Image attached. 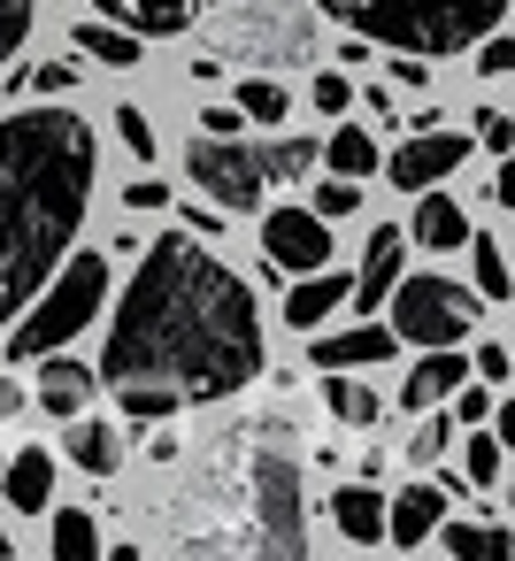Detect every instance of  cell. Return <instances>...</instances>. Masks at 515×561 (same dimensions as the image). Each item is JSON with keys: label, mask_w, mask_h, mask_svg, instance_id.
Listing matches in <instances>:
<instances>
[{"label": "cell", "mask_w": 515, "mask_h": 561, "mask_svg": "<svg viewBox=\"0 0 515 561\" xmlns=\"http://www.w3.org/2000/svg\"><path fill=\"white\" fill-rule=\"evenodd\" d=\"M262 316L239 270H224L193 231L147 247L124 308L108 316L101 385H162L178 400H231L262 377Z\"/></svg>", "instance_id": "6da1fadb"}, {"label": "cell", "mask_w": 515, "mask_h": 561, "mask_svg": "<svg viewBox=\"0 0 515 561\" xmlns=\"http://www.w3.org/2000/svg\"><path fill=\"white\" fill-rule=\"evenodd\" d=\"M101 178V139L78 108H16L0 116V331L24 316V300L70 254L85 201Z\"/></svg>", "instance_id": "7a4b0ae2"}, {"label": "cell", "mask_w": 515, "mask_h": 561, "mask_svg": "<svg viewBox=\"0 0 515 561\" xmlns=\"http://www.w3.org/2000/svg\"><path fill=\"white\" fill-rule=\"evenodd\" d=\"M354 39L400 47V55H461L492 24H507V0H316Z\"/></svg>", "instance_id": "3957f363"}, {"label": "cell", "mask_w": 515, "mask_h": 561, "mask_svg": "<svg viewBox=\"0 0 515 561\" xmlns=\"http://www.w3.org/2000/svg\"><path fill=\"white\" fill-rule=\"evenodd\" d=\"M316 162H323L316 139H277V147H262V139H247V131H201V139L185 147V178H193L224 216L262 208L270 185H300Z\"/></svg>", "instance_id": "277c9868"}, {"label": "cell", "mask_w": 515, "mask_h": 561, "mask_svg": "<svg viewBox=\"0 0 515 561\" xmlns=\"http://www.w3.org/2000/svg\"><path fill=\"white\" fill-rule=\"evenodd\" d=\"M108 308V254H62L55 277L24 300V316L9 323V362H39L55 346H70L93 316Z\"/></svg>", "instance_id": "5b68a950"}, {"label": "cell", "mask_w": 515, "mask_h": 561, "mask_svg": "<svg viewBox=\"0 0 515 561\" xmlns=\"http://www.w3.org/2000/svg\"><path fill=\"white\" fill-rule=\"evenodd\" d=\"M385 308H392V339H408V346H461L484 300H477V285H454V277H392Z\"/></svg>", "instance_id": "8992f818"}, {"label": "cell", "mask_w": 515, "mask_h": 561, "mask_svg": "<svg viewBox=\"0 0 515 561\" xmlns=\"http://www.w3.org/2000/svg\"><path fill=\"white\" fill-rule=\"evenodd\" d=\"M262 262H270L277 277L323 270V262H331V224H323L316 208H270V224H262Z\"/></svg>", "instance_id": "52a82bcc"}, {"label": "cell", "mask_w": 515, "mask_h": 561, "mask_svg": "<svg viewBox=\"0 0 515 561\" xmlns=\"http://www.w3.org/2000/svg\"><path fill=\"white\" fill-rule=\"evenodd\" d=\"M461 162H469V131H415V139L392 154V185H400V193H423V185L454 178Z\"/></svg>", "instance_id": "ba28073f"}, {"label": "cell", "mask_w": 515, "mask_h": 561, "mask_svg": "<svg viewBox=\"0 0 515 561\" xmlns=\"http://www.w3.org/2000/svg\"><path fill=\"white\" fill-rule=\"evenodd\" d=\"M400 262H408V239H400L392 224H377V231H369V247H362V270H354V285H346L354 316H385V293H392Z\"/></svg>", "instance_id": "9c48e42d"}, {"label": "cell", "mask_w": 515, "mask_h": 561, "mask_svg": "<svg viewBox=\"0 0 515 561\" xmlns=\"http://www.w3.org/2000/svg\"><path fill=\"white\" fill-rule=\"evenodd\" d=\"M93 392H101V369H85L78 354H39V408L47 415H78V408H93Z\"/></svg>", "instance_id": "30bf717a"}, {"label": "cell", "mask_w": 515, "mask_h": 561, "mask_svg": "<svg viewBox=\"0 0 515 561\" xmlns=\"http://www.w3.org/2000/svg\"><path fill=\"white\" fill-rule=\"evenodd\" d=\"M93 9H101L108 24L139 32V39H178V32H193L201 0H93Z\"/></svg>", "instance_id": "8fae6325"}, {"label": "cell", "mask_w": 515, "mask_h": 561, "mask_svg": "<svg viewBox=\"0 0 515 561\" xmlns=\"http://www.w3.org/2000/svg\"><path fill=\"white\" fill-rule=\"evenodd\" d=\"M0 492H9V507H16V515L55 507V454H47V446L9 454V461H0Z\"/></svg>", "instance_id": "7c38bea8"}, {"label": "cell", "mask_w": 515, "mask_h": 561, "mask_svg": "<svg viewBox=\"0 0 515 561\" xmlns=\"http://www.w3.org/2000/svg\"><path fill=\"white\" fill-rule=\"evenodd\" d=\"M346 285H354V277H339L331 262H323V270H308V277L285 293V323H293V331H323V323L346 308Z\"/></svg>", "instance_id": "4fadbf2b"}, {"label": "cell", "mask_w": 515, "mask_h": 561, "mask_svg": "<svg viewBox=\"0 0 515 561\" xmlns=\"http://www.w3.org/2000/svg\"><path fill=\"white\" fill-rule=\"evenodd\" d=\"M392 323H354V331H331V339H316L308 354H316V369H369V362H392Z\"/></svg>", "instance_id": "5bb4252c"}, {"label": "cell", "mask_w": 515, "mask_h": 561, "mask_svg": "<svg viewBox=\"0 0 515 561\" xmlns=\"http://www.w3.org/2000/svg\"><path fill=\"white\" fill-rule=\"evenodd\" d=\"M469 377V354L461 346H423V362L408 369V385H400V408H446V392Z\"/></svg>", "instance_id": "9a60e30c"}, {"label": "cell", "mask_w": 515, "mask_h": 561, "mask_svg": "<svg viewBox=\"0 0 515 561\" xmlns=\"http://www.w3.org/2000/svg\"><path fill=\"white\" fill-rule=\"evenodd\" d=\"M438 515H446V484H408V492H392V507H385V538H392V546H423V538L438 530Z\"/></svg>", "instance_id": "2e32d148"}, {"label": "cell", "mask_w": 515, "mask_h": 561, "mask_svg": "<svg viewBox=\"0 0 515 561\" xmlns=\"http://www.w3.org/2000/svg\"><path fill=\"white\" fill-rule=\"evenodd\" d=\"M70 431H62V446H70V461L85 469V477H116V461H124V438H116V423H101V415H62Z\"/></svg>", "instance_id": "e0dca14e"}, {"label": "cell", "mask_w": 515, "mask_h": 561, "mask_svg": "<svg viewBox=\"0 0 515 561\" xmlns=\"http://www.w3.org/2000/svg\"><path fill=\"white\" fill-rule=\"evenodd\" d=\"M331 523H339V538L377 546V538H385V492H377V484H339V492H331Z\"/></svg>", "instance_id": "ac0fdd59"}, {"label": "cell", "mask_w": 515, "mask_h": 561, "mask_svg": "<svg viewBox=\"0 0 515 561\" xmlns=\"http://www.w3.org/2000/svg\"><path fill=\"white\" fill-rule=\"evenodd\" d=\"M70 47H78L85 62H101V70H131V62L147 55V39H139V32H124V24H108V16H101V24H78V32H70Z\"/></svg>", "instance_id": "d6986e66"}, {"label": "cell", "mask_w": 515, "mask_h": 561, "mask_svg": "<svg viewBox=\"0 0 515 561\" xmlns=\"http://www.w3.org/2000/svg\"><path fill=\"white\" fill-rule=\"evenodd\" d=\"M415 239H423L431 254H454V247L469 239V208H461L454 193H423V208H415Z\"/></svg>", "instance_id": "ffe728a7"}, {"label": "cell", "mask_w": 515, "mask_h": 561, "mask_svg": "<svg viewBox=\"0 0 515 561\" xmlns=\"http://www.w3.org/2000/svg\"><path fill=\"white\" fill-rule=\"evenodd\" d=\"M461 247H469V262H477V300H492V308H500V300L515 293V277H507V247H500L492 231H469Z\"/></svg>", "instance_id": "44dd1931"}, {"label": "cell", "mask_w": 515, "mask_h": 561, "mask_svg": "<svg viewBox=\"0 0 515 561\" xmlns=\"http://www.w3.org/2000/svg\"><path fill=\"white\" fill-rule=\"evenodd\" d=\"M438 523H446V515H438ZM438 546L461 553V561H507V530H500V523H446Z\"/></svg>", "instance_id": "7402d4cb"}, {"label": "cell", "mask_w": 515, "mask_h": 561, "mask_svg": "<svg viewBox=\"0 0 515 561\" xmlns=\"http://www.w3.org/2000/svg\"><path fill=\"white\" fill-rule=\"evenodd\" d=\"M323 408L339 423H377V392L362 377H346V369H323Z\"/></svg>", "instance_id": "603a6c76"}, {"label": "cell", "mask_w": 515, "mask_h": 561, "mask_svg": "<svg viewBox=\"0 0 515 561\" xmlns=\"http://www.w3.org/2000/svg\"><path fill=\"white\" fill-rule=\"evenodd\" d=\"M55 561H101V523L85 507H55Z\"/></svg>", "instance_id": "cb8c5ba5"}, {"label": "cell", "mask_w": 515, "mask_h": 561, "mask_svg": "<svg viewBox=\"0 0 515 561\" xmlns=\"http://www.w3.org/2000/svg\"><path fill=\"white\" fill-rule=\"evenodd\" d=\"M239 116H247V124H285V116H293V93H285L277 78H247V85H239Z\"/></svg>", "instance_id": "d4e9b609"}, {"label": "cell", "mask_w": 515, "mask_h": 561, "mask_svg": "<svg viewBox=\"0 0 515 561\" xmlns=\"http://www.w3.org/2000/svg\"><path fill=\"white\" fill-rule=\"evenodd\" d=\"M316 154H323L339 178H369V170H377V139H369V131H331V147H316Z\"/></svg>", "instance_id": "484cf974"}, {"label": "cell", "mask_w": 515, "mask_h": 561, "mask_svg": "<svg viewBox=\"0 0 515 561\" xmlns=\"http://www.w3.org/2000/svg\"><path fill=\"white\" fill-rule=\"evenodd\" d=\"M116 408H124V423H162V415H178L185 400L162 392V385H116Z\"/></svg>", "instance_id": "4316f807"}, {"label": "cell", "mask_w": 515, "mask_h": 561, "mask_svg": "<svg viewBox=\"0 0 515 561\" xmlns=\"http://www.w3.org/2000/svg\"><path fill=\"white\" fill-rule=\"evenodd\" d=\"M500 469H507V446H500V431H492V423H477V431H469V484H477V492H492V484H500Z\"/></svg>", "instance_id": "83f0119b"}, {"label": "cell", "mask_w": 515, "mask_h": 561, "mask_svg": "<svg viewBox=\"0 0 515 561\" xmlns=\"http://www.w3.org/2000/svg\"><path fill=\"white\" fill-rule=\"evenodd\" d=\"M24 85H32L39 101H62V93L78 85V62H39V70H16V78H9V93L24 101Z\"/></svg>", "instance_id": "f1b7e54d"}, {"label": "cell", "mask_w": 515, "mask_h": 561, "mask_svg": "<svg viewBox=\"0 0 515 561\" xmlns=\"http://www.w3.org/2000/svg\"><path fill=\"white\" fill-rule=\"evenodd\" d=\"M415 415H423V431L408 438V461L431 469V461H446V446H454V415H431V408H415Z\"/></svg>", "instance_id": "f546056e"}, {"label": "cell", "mask_w": 515, "mask_h": 561, "mask_svg": "<svg viewBox=\"0 0 515 561\" xmlns=\"http://www.w3.org/2000/svg\"><path fill=\"white\" fill-rule=\"evenodd\" d=\"M354 208H362V178H339V170H331V178L316 185V216L339 224V216H354Z\"/></svg>", "instance_id": "4dcf8cb0"}, {"label": "cell", "mask_w": 515, "mask_h": 561, "mask_svg": "<svg viewBox=\"0 0 515 561\" xmlns=\"http://www.w3.org/2000/svg\"><path fill=\"white\" fill-rule=\"evenodd\" d=\"M446 400H454V423H469V431H477V423H492V385H484V377H477V385L461 377Z\"/></svg>", "instance_id": "1f68e13d"}, {"label": "cell", "mask_w": 515, "mask_h": 561, "mask_svg": "<svg viewBox=\"0 0 515 561\" xmlns=\"http://www.w3.org/2000/svg\"><path fill=\"white\" fill-rule=\"evenodd\" d=\"M507 70H515V39L492 24V32L477 39V78H507Z\"/></svg>", "instance_id": "d6a6232c"}, {"label": "cell", "mask_w": 515, "mask_h": 561, "mask_svg": "<svg viewBox=\"0 0 515 561\" xmlns=\"http://www.w3.org/2000/svg\"><path fill=\"white\" fill-rule=\"evenodd\" d=\"M116 139H124L139 162H154V124H147V108H131V101H124V108H116Z\"/></svg>", "instance_id": "836d02e7"}, {"label": "cell", "mask_w": 515, "mask_h": 561, "mask_svg": "<svg viewBox=\"0 0 515 561\" xmlns=\"http://www.w3.org/2000/svg\"><path fill=\"white\" fill-rule=\"evenodd\" d=\"M308 93H316V108H323V116H346V108H354V78H339V70H316V85H308Z\"/></svg>", "instance_id": "e575fe53"}, {"label": "cell", "mask_w": 515, "mask_h": 561, "mask_svg": "<svg viewBox=\"0 0 515 561\" xmlns=\"http://www.w3.org/2000/svg\"><path fill=\"white\" fill-rule=\"evenodd\" d=\"M24 32H32V0H0V62L24 47Z\"/></svg>", "instance_id": "d590c367"}, {"label": "cell", "mask_w": 515, "mask_h": 561, "mask_svg": "<svg viewBox=\"0 0 515 561\" xmlns=\"http://www.w3.org/2000/svg\"><path fill=\"white\" fill-rule=\"evenodd\" d=\"M469 147H484V154H507V147H515V124H507L500 108H484V116H477V139H469Z\"/></svg>", "instance_id": "8d00e7d4"}, {"label": "cell", "mask_w": 515, "mask_h": 561, "mask_svg": "<svg viewBox=\"0 0 515 561\" xmlns=\"http://www.w3.org/2000/svg\"><path fill=\"white\" fill-rule=\"evenodd\" d=\"M469 377H484V385H507V346H477V354H469Z\"/></svg>", "instance_id": "74e56055"}, {"label": "cell", "mask_w": 515, "mask_h": 561, "mask_svg": "<svg viewBox=\"0 0 515 561\" xmlns=\"http://www.w3.org/2000/svg\"><path fill=\"white\" fill-rule=\"evenodd\" d=\"M124 201L131 208H170V185L162 178H139V185H124Z\"/></svg>", "instance_id": "f35d334b"}, {"label": "cell", "mask_w": 515, "mask_h": 561, "mask_svg": "<svg viewBox=\"0 0 515 561\" xmlns=\"http://www.w3.org/2000/svg\"><path fill=\"white\" fill-rule=\"evenodd\" d=\"M185 231H193V239H216V231H224V208H185Z\"/></svg>", "instance_id": "ab89813d"}, {"label": "cell", "mask_w": 515, "mask_h": 561, "mask_svg": "<svg viewBox=\"0 0 515 561\" xmlns=\"http://www.w3.org/2000/svg\"><path fill=\"white\" fill-rule=\"evenodd\" d=\"M201 131H247V116H239V108H208Z\"/></svg>", "instance_id": "60d3db41"}, {"label": "cell", "mask_w": 515, "mask_h": 561, "mask_svg": "<svg viewBox=\"0 0 515 561\" xmlns=\"http://www.w3.org/2000/svg\"><path fill=\"white\" fill-rule=\"evenodd\" d=\"M16 408H24V385H16V377H0V423H9Z\"/></svg>", "instance_id": "b9f144b4"}, {"label": "cell", "mask_w": 515, "mask_h": 561, "mask_svg": "<svg viewBox=\"0 0 515 561\" xmlns=\"http://www.w3.org/2000/svg\"><path fill=\"white\" fill-rule=\"evenodd\" d=\"M9 553H16V538H9V523H0V561H9Z\"/></svg>", "instance_id": "7bdbcfd3"}]
</instances>
